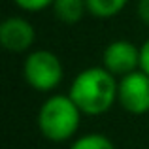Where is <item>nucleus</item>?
I'll return each mask as SVG.
<instances>
[{
  "mask_svg": "<svg viewBox=\"0 0 149 149\" xmlns=\"http://www.w3.org/2000/svg\"><path fill=\"white\" fill-rule=\"evenodd\" d=\"M87 11L96 19H109L125 10L128 0H85Z\"/></svg>",
  "mask_w": 149,
  "mask_h": 149,
  "instance_id": "6e6552de",
  "label": "nucleus"
},
{
  "mask_svg": "<svg viewBox=\"0 0 149 149\" xmlns=\"http://www.w3.org/2000/svg\"><path fill=\"white\" fill-rule=\"evenodd\" d=\"M117 91L119 79L113 74L104 66H91L74 77L68 95L83 115L98 117L113 108L117 102Z\"/></svg>",
  "mask_w": 149,
  "mask_h": 149,
  "instance_id": "f257e3e1",
  "label": "nucleus"
},
{
  "mask_svg": "<svg viewBox=\"0 0 149 149\" xmlns=\"http://www.w3.org/2000/svg\"><path fill=\"white\" fill-rule=\"evenodd\" d=\"M23 77L26 85L38 93H51L64 77L62 62L53 51L36 49L26 55L23 62Z\"/></svg>",
  "mask_w": 149,
  "mask_h": 149,
  "instance_id": "7ed1b4c3",
  "label": "nucleus"
},
{
  "mask_svg": "<svg viewBox=\"0 0 149 149\" xmlns=\"http://www.w3.org/2000/svg\"><path fill=\"white\" fill-rule=\"evenodd\" d=\"M140 70L149 76V38L140 45Z\"/></svg>",
  "mask_w": 149,
  "mask_h": 149,
  "instance_id": "9b49d317",
  "label": "nucleus"
},
{
  "mask_svg": "<svg viewBox=\"0 0 149 149\" xmlns=\"http://www.w3.org/2000/svg\"><path fill=\"white\" fill-rule=\"evenodd\" d=\"M68 149H115V146L108 136L98 134V132H91V134L76 138L70 143Z\"/></svg>",
  "mask_w": 149,
  "mask_h": 149,
  "instance_id": "1a4fd4ad",
  "label": "nucleus"
},
{
  "mask_svg": "<svg viewBox=\"0 0 149 149\" xmlns=\"http://www.w3.org/2000/svg\"><path fill=\"white\" fill-rule=\"evenodd\" d=\"M51 10L55 17L64 25H76L83 19L85 13H89L85 0H55Z\"/></svg>",
  "mask_w": 149,
  "mask_h": 149,
  "instance_id": "0eeeda50",
  "label": "nucleus"
},
{
  "mask_svg": "<svg viewBox=\"0 0 149 149\" xmlns=\"http://www.w3.org/2000/svg\"><path fill=\"white\" fill-rule=\"evenodd\" d=\"M102 66L121 79L140 70V47L128 40H113L102 53Z\"/></svg>",
  "mask_w": 149,
  "mask_h": 149,
  "instance_id": "39448f33",
  "label": "nucleus"
},
{
  "mask_svg": "<svg viewBox=\"0 0 149 149\" xmlns=\"http://www.w3.org/2000/svg\"><path fill=\"white\" fill-rule=\"evenodd\" d=\"M55 0H13V4L17 8L25 11H30V13H36V11H42L45 8H51Z\"/></svg>",
  "mask_w": 149,
  "mask_h": 149,
  "instance_id": "9d476101",
  "label": "nucleus"
},
{
  "mask_svg": "<svg viewBox=\"0 0 149 149\" xmlns=\"http://www.w3.org/2000/svg\"><path fill=\"white\" fill-rule=\"evenodd\" d=\"M140 21L146 26H149V0H138V6H136Z\"/></svg>",
  "mask_w": 149,
  "mask_h": 149,
  "instance_id": "f8f14e48",
  "label": "nucleus"
},
{
  "mask_svg": "<svg viewBox=\"0 0 149 149\" xmlns=\"http://www.w3.org/2000/svg\"><path fill=\"white\" fill-rule=\"evenodd\" d=\"M83 113L70 98V95L49 96L38 109V130L49 142H66L74 138L81 125Z\"/></svg>",
  "mask_w": 149,
  "mask_h": 149,
  "instance_id": "f03ea898",
  "label": "nucleus"
},
{
  "mask_svg": "<svg viewBox=\"0 0 149 149\" xmlns=\"http://www.w3.org/2000/svg\"><path fill=\"white\" fill-rule=\"evenodd\" d=\"M36 40V30L32 23L25 17H6L0 25V44L10 53H25L32 47Z\"/></svg>",
  "mask_w": 149,
  "mask_h": 149,
  "instance_id": "423d86ee",
  "label": "nucleus"
},
{
  "mask_svg": "<svg viewBox=\"0 0 149 149\" xmlns=\"http://www.w3.org/2000/svg\"><path fill=\"white\" fill-rule=\"evenodd\" d=\"M117 102L125 111L132 115H143L149 111V76L142 70L119 79Z\"/></svg>",
  "mask_w": 149,
  "mask_h": 149,
  "instance_id": "20e7f679",
  "label": "nucleus"
}]
</instances>
